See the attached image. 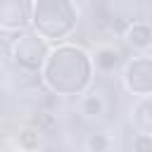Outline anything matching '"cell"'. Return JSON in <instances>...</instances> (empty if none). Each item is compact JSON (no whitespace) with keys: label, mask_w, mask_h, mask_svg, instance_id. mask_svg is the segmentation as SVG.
Listing matches in <instances>:
<instances>
[{"label":"cell","mask_w":152,"mask_h":152,"mask_svg":"<svg viewBox=\"0 0 152 152\" xmlns=\"http://www.w3.org/2000/svg\"><path fill=\"white\" fill-rule=\"evenodd\" d=\"M93 78L90 52L76 43L52 45L40 69V83L57 97H81L93 88Z\"/></svg>","instance_id":"cell-1"},{"label":"cell","mask_w":152,"mask_h":152,"mask_svg":"<svg viewBox=\"0 0 152 152\" xmlns=\"http://www.w3.org/2000/svg\"><path fill=\"white\" fill-rule=\"evenodd\" d=\"M78 26V7L71 0H33L31 2V31L48 45L66 43Z\"/></svg>","instance_id":"cell-2"},{"label":"cell","mask_w":152,"mask_h":152,"mask_svg":"<svg viewBox=\"0 0 152 152\" xmlns=\"http://www.w3.org/2000/svg\"><path fill=\"white\" fill-rule=\"evenodd\" d=\"M52 45H48L40 36H36L31 28L28 31H21L14 36L12 40V48H10V55H12V62L14 66L21 71V74H28V76H40V69L48 59V52H50Z\"/></svg>","instance_id":"cell-3"},{"label":"cell","mask_w":152,"mask_h":152,"mask_svg":"<svg viewBox=\"0 0 152 152\" xmlns=\"http://www.w3.org/2000/svg\"><path fill=\"white\" fill-rule=\"evenodd\" d=\"M124 88L138 100H152V55H133L121 66Z\"/></svg>","instance_id":"cell-4"},{"label":"cell","mask_w":152,"mask_h":152,"mask_svg":"<svg viewBox=\"0 0 152 152\" xmlns=\"http://www.w3.org/2000/svg\"><path fill=\"white\" fill-rule=\"evenodd\" d=\"M0 28L21 33L31 28V2L28 0H0Z\"/></svg>","instance_id":"cell-5"},{"label":"cell","mask_w":152,"mask_h":152,"mask_svg":"<svg viewBox=\"0 0 152 152\" xmlns=\"http://www.w3.org/2000/svg\"><path fill=\"white\" fill-rule=\"evenodd\" d=\"M121 38H124V43L128 48H133V50H138L142 55L145 50L152 48V24L145 21V19H133V21H128L124 26Z\"/></svg>","instance_id":"cell-6"},{"label":"cell","mask_w":152,"mask_h":152,"mask_svg":"<svg viewBox=\"0 0 152 152\" xmlns=\"http://www.w3.org/2000/svg\"><path fill=\"white\" fill-rule=\"evenodd\" d=\"M78 112L88 121H100L107 114V97H104V93L93 86L88 93H83L78 97Z\"/></svg>","instance_id":"cell-7"},{"label":"cell","mask_w":152,"mask_h":152,"mask_svg":"<svg viewBox=\"0 0 152 152\" xmlns=\"http://www.w3.org/2000/svg\"><path fill=\"white\" fill-rule=\"evenodd\" d=\"M90 59H93V69L97 74H114L126 62L114 45H100V48H95L90 52Z\"/></svg>","instance_id":"cell-8"},{"label":"cell","mask_w":152,"mask_h":152,"mask_svg":"<svg viewBox=\"0 0 152 152\" xmlns=\"http://www.w3.org/2000/svg\"><path fill=\"white\" fill-rule=\"evenodd\" d=\"M131 124L135 133L152 135V100H138V104L131 109Z\"/></svg>","instance_id":"cell-9"},{"label":"cell","mask_w":152,"mask_h":152,"mask_svg":"<svg viewBox=\"0 0 152 152\" xmlns=\"http://www.w3.org/2000/svg\"><path fill=\"white\" fill-rule=\"evenodd\" d=\"M17 147L21 152H38L40 145H43V131L36 128V126H24L17 131Z\"/></svg>","instance_id":"cell-10"},{"label":"cell","mask_w":152,"mask_h":152,"mask_svg":"<svg viewBox=\"0 0 152 152\" xmlns=\"http://www.w3.org/2000/svg\"><path fill=\"white\" fill-rule=\"evenodd\" d=\"M83 152H114V138L109 131H90L83 138Z\"/></svg>","instance_id":"cell-11"},{"label":"cell","mask_w":152,"mask_h":152,"mask_svg":"<svg viewBox=\"0 0 152 152\" xmlns=\"http://www.w3.org/2000/svg\"><path fill=\"white\" fill-rule=\"evenodd\" d=\"M131 152H152V135H145V133H133V140H131Z\"/></svg>","instance_id":"cell-12"}]
</instances>
